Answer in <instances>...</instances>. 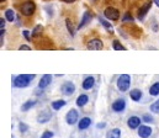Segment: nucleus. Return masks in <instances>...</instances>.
Here are the masks:
<instances>
[{"label": "nucleus", "instance_id": "1", "mask_svg": "<svg viewBox=\"0 0 159 138\" xmlns=\"http://www.w3.org/2000/svg\"><path fill=\"white\" fill-rule=\"evenodd\" d=\"M35 79V74H20L14 78L12 85L15 88H26Z\"/></svg>", "mask_w": 159, "mask_h": 138}, {"label": "nucleus", "instance_id": "2", "mask_svg": "<svg viewBox=\"0 0 159 138\" xmlns=\"http://www.w3.org/2000/svg\"><path fill=\"white\" fill-rule=\"evenodd\" d=\"M117 89L120 91L125 92V91H128L129 87H131V77L128 74H122L120 75L119 79H117Z\"/></svg>", "mask_w": 159, "mask_h": 138}, {"label": "nucleus", "instance_id": "3", "mask_svg": "<svg viewBox=\"0 0 159 138\" xmlns=\"http://www.w3.org/2000/svg\"><path fill=\"white\" fill-rule=\"evenodd\" d=\"M20 10H21V14H22V15H25V16H31V15H34V12H35V10H36V4H35L34 1H31V0H27V1H25V2L21 5Z\"/></svg>", "mask_w": 159, "mask_h": 138}, {"label": "nucleus", "instance_id": "4", "mask_svg": "<svg viewBox=\"0 0 159 138\" xmlns=\"http://www.w3.org/2000/svg\"><path fill=\"white\" fill-rule=\"evenodd\" d=\"M66 121L69 126H73L75 125L77 122H79V115H78V111L75 109H72L68 111V114L66 115Z\"/></svg>", "mask_w": 159, "mask_h": 138}, {"label": "nucleus", "instance_id": "5", "mask_svg": "<svg viewBox=\"0 0 159 138\" xmlns=\"http://www.w3.org/2000/svg\"><path fill=\"white\" fill-rule=\"evenodd\" d=\"M61 91L67 96H70L75 92V84L73 82H64L61 87Z\"/></svg>", "mask_w": 159, "mask_h": 138}, {"label": "nucleus", "instance_id": "6", "mask_svg": "<svg viewBox=\"0 0 159 138\" xmlns=\"http://www.w3.org/2000/svg\"><path fill=\"white\" fill-rule=\"evenodd\" d=\"M104 16L109 20H112V21H116L120 19V11L115 7H106L105 11H104Z\"/></svg>", "mask_w": 159, "mask_h": 138}, {"label": "nucleus", "instance_id": "7", "mask_svg": "<svg viewBox=\"0 0 159 138\" xmlns=\"http://www.w3.org/2000/svg\"><path fill=\"white\" fill-rule=\"evenodd\" d=\"M88 49H90V51H101L102 48H104V43H102V41L101 40H99V38H93V40H90L89 42H88Z\"/></svg>", "mask_w": 159, "mask_h": 138}, {"label": "nucleus", "instance_id": "8", "mask_svg": "<svg viewBox=\"0 0 159 138\" xmlns=\"http://www.w3.org/2000/svg\"><path fill=\"white\" fill-rule=\"evenodd\" d=\"M51 118H52V112H51L49 110L44 109V110H42L40 114H39V116H37V122H39V123H47Z\"/></svg>", "mask_w": 159, "mask_h": 138}, {"label": "nucleus", "instance_id": "9", "mask_svg": "<svg viewBox=\"0 0 159 138\" xmlns=\"http://www.w3.org/2000/svg\"><path fill=\"white\" fill-rule=\"evenodd\" d=\"M126 109V101L125 99H117L112 102V110L115 112H122Z\"/></svg>", "mask_w": 159, "mask_h": 138}, {"label": "nucleus", "instance_id": "10", "mask_svg": "<svg viewBox=\"0 0 159 138\" xmlns=\"http://www.w3.org/2000/svg\"><path fill=\"white\" fill-rule=\"evenodd\" d=\"M141 122H142V120L138 116H131L128 118V121H127V126L131 130H136V128H138L141 126Z\"/></svg>", "mask_w": 159, "mask_h": 138}, {"label": "nucleus", "instance_id": "11", "mask_svg": "<svg viewBox=\"0 0 159 138\" xmlns=\"http://www.w3.org/2000/svg\"><path fill=\"white\" fill-rule=\"evenodd\" d=\"M151 7H152V1H147L143 6H141V9L138 11V19L139 20H143L146 17V15L148 14V11L151 10Z\"/></svg>", "mask_w": 159, "mask_h": 138}, {"label": "nucleus", "instance_id": "12", "mask_svg": "<svg viewBox=\"0 0 159 138\" xmlns=\"http://www.w3.org/2000/svg\"><path fill=\"white\" fill-rule=\"evenodd\" d=\"M153 130L149 126H139L138 127V136L141 138H148L151 137Z\"/></svg>", "mask_w": 159, "mask_h": 138}, {"label": "nucleus", "instance_id": "13", "mask_svg": "<svg viewBox=\"0 0 159 138\" xmlns=\"http://www.w3.org/2000/svg\"><path fill=\"white\" fill-rule=\"evenodd\" d=\"M91 19H93V15H91V12H89V11H85L84 14H83V17H81V21H80L79 26H78V29H83V27H85L90 21H91Z\"/></svg>", "mask_w": 159, "mask_h": 138}, {"label": "nucleus", "instance_id": "14", "mask_svg": "<svg viewBox=\"0 0 159 138\" xmlns=\"http://www.w3.org/2000/svg\"><path fill=\"white\" fill-rule=\"evenodd\" d=\"M51 82H52V77L49 74H44L39 83V89H46L51 84Z\"/></svg>", "mask_w": 159, "mask_h": 138}, {"label": "nucleus", "instance_id": "15", "mask_svg": "<svg viewBox=\"0 0 159 138\" xmlns=\"http://www.w3.org/2000/svg\"><path fill=\"white\" fill-rule=\"evenodd\" d=\"M90 125H91V118L90 117H83L78 122V128H79L80 131H83V130L89 128Z\"/></svg>", "mask_w": 159, "mask_h": 138}, {"label": "nucleus", "instance_id": "16", "mask_svg": "<svg viewBox=\"0 0 159 138\" xmlns=\"http://www.w3.org/2000/svg\"><path fill=\"white\" fill-rule=\"evenodd\" d=\"M94 85H95V79H94V77H86V78L84 79V82H83V89H85V90L91 89Z\"/></svg>", "mask_w": 159, "mask_h": 138}, {"label": "nucleus", "instance_id": "17", "mask_svg": "<svg viewBox=\"0 0 159 138\" xmlns=\"http://www.w3.org/2000/svg\"><path fill=\"white\" fill-rule=\"evenodd\" d=\"M88 101H89V96L88 95H85V94H81L78 96V99H77V106L78 107H84L86 104H88Z\"/></svg>", "mask_w": 159, "mask_h": 138}, {"label": "nucleus", "instance_id": "18", "mask_svg": "<svg viewBox=\"0 0 159 138\" xmlns=\"http://www.w3.org/2000/svg\"><path fill=\"white\" fill-rule=\"evenodd\" d=\"M129 97H131L133 101L138 102V101L141 100V97H142V91H141L139 89H132V90L129 91Z\"/></svg>", "mask_w": 159, "mask_h": 138}, {"label": "nucleus", "instance_id": "19", "mask_svg": "<svg viewBox=\"0 0 159 138\" xmlns=\"http://www.w3.org/2000/svg\"><path fill=\"white\" fill-rule=\"evenodd\" d=\"M36 104H37L36 100H27V101L21 106V111L26 112V111H29L30 109H32L34 106H36Z\"/></svg>", "mask_w": 159, "mask_h": 138}, {"label": "nucleus", "instance_id": "20", "mask_svg": "<svg viewBox=\"0 0 159 138\" xmlns=\"http://www.w3.org/2000/svg\"><path fill=\"white\" fill-rule=\"evenodd\" d=\"M66 105H67V101H64V100H56V101H52V109H53L54 111L61 110V109L64 107Z\"/></svg>", "mask_w": 159, "mask_h": 138}, {"label": "nucleus", "instance_id": "21", "mask_svg": "<svg viewBox=\"0 0 159 138\" xmlns=\"http://www.w3.org/2000/svg\"><path fill=\"white\" fill-rule=\"evenodd\" d=\"M106 138H121V130L112 128L106 133Z\"/></svg>", "mask_w": 159, "mask_h": 138}, {"label": "nucleus", "instance_id": "22", "mask_svg": "<svg viewBox=\"0 0 159 138\" xmlns=\"http://www.w3.org/2000/svg\"><path fill=\"white\" fill-rule=\"evenodd\" d=\"M149 95H152V96H158L159 95V82L154 83L149 88Z\"/></svg>", "mask_w": 159, "mask_h": 138}, {"label": "nucleus", "instance_id": "23", "mask_svg": "<svg viewBox=\"0 0 159 138\" xmlns=\"http://www.w3.org/2000/svg\"><path fill=\"white\" fill-rule=\"evenodd\" d=\"M5 19H6L7 21H10V22H12V21L15 20V12H14L12 9H7V10L5 11Z\"/></svg>", "mask_w": 159, "mask_h": 138}, {"label": "nucleus", "instance_id": "24", "mask_svg": "<svg viewBox=\"0 0 159 138\" xmlns=\"http://www.w3.org/2000/svg\"><path fill=\"white\" fill-rule=\"evenodd\" d=\"M42 31H43V26L42 25H36L35 29L32 30V37H39L42 35Z\"/></svg>", "mask_w": 159, "mask_h": 138}, {"label": "nucleus", "instance_id": "25", "mask_svg": "<svg viewBox=\"0 0 159 138\" xmlns=\"http://www.w3.org/2000/svg\"><path fill=\"white\" fill-rule=\"evenodd\" d=\"M99 21L101 22V25H102V26H104V27H105L107 31H110V32H112V31H114V29H112L111 24H110V22H107L105 19H101V17H100V19H99Z\"/></svg>", "mask_w": 159, "mask_h": 138}, {"label": "nucleus", "instance_id": "26", "mask_svg": "<svg viewBox=\"0 0 159 138\" xmlns=\"http://www.w3.org/2000/svg\"><path fill=\"white\" fill-rule=\"evenodd\" d=\"M66 25H67V29H68V31H69V33L72 35V37L75 35V30H74V27H73V24H72V21L69 20V19H67L66 20Z\"/></svg>", "mask_w": 159, "mask_h": 138}, {"label": "nucleus", "instance_id": "27", "mask_svg": "<svg viewBox=\"0 0 159 138\" xmlns=\"http://www.w3.org/2000/svg\"><path fill=\"white\" fill-rule=\"evenodd\" d=\"M112 48L115 49V51H126V47H123L121 43H120V41L117 40H115L114 42H112Z\"/></svg>", "mask_w": 159, "mask_h": 138}, {"label": "nucleus", "instance_id": "28", "mask_svg": "<svg viewBox=\"0 0 159 138\" xmlns=\"http://www.w3.org/2000/svg\"><path fill=\"white\" fill-rule=\"evenodd\" d=\"M151 111H152L153 114H159V99L151 105Z\"/></svg>", "mask_w": 159, "mask_h": 138}, {"label": "nucleus", "instance_id": "29", "mask_svg": "<svg viewBox=\"0 0 159 138\" xmlns=\"http://www.w3.org/2000/svg\"><path fill=\"white\" fill-rule=\"evenodd\" d=\"M19 130H20L21 133H25V132L29 131V126H27L26 123H24V122H20V123H19Z\"/></svg>", "mask_w": 159, "mask_h": 138}, {"label": "nucleus", "instance_id": "30", "mask_svg": "<svg viewBox=\"0 0 159 138\" xmlns=\"http://www.w3.org/2000/svg\"><path fill=\"white\" fill-rule=\"evenodd\" d=\"M122 21H123V22H133V17H132L128 12H126L125 16L122 17Z\"/></svg>", "mask_w": 159, "mask_h": 138}, {"label": "nucleus", "instance_id": "31", "mask_svg": "<svg viewBox=\"0 0 159 138\" xmlns=\"http://www.w3.org/2000/svg\"><path fill=\"white\" fill-rule=\"evenodd\" d=\"M53 136H54V133H53L52 131H44V132L42 133L41 138H53Z\"/></svg>", "mask_w": 159, "mask_h": 138}, {"label": "nucleus", "instance_id": "32", "mask_svg": "<svg viewBox=\"0 0 159 138\" xmlns=\"http://www.w3.org/2000/svg\"><path fill=\"white\" fill-rule=\"evenodd\" d=\"M142 121H144V122L149 123V122H153V117H152L151 115H143V117H142Z\"/></svg>", "mask_w": 159, "mask_h": 138}, {"label": "nucleus", "instance_id": "33", "mask_svg": "<svg viewBox=\"0 0 159 138\" xmlns=\"http://www.w3.org/2000/svg\"><path fill=\"white\" fill-rule=\"evenodd\" d=\"M22 35H24V37H25L27 41H30V40H31V37H30V31L24 30V31H22Z\"/></svg>", "mask_w": 159, "mask_h": 138}, {"label": "nucleus", "instance_id": "34", "mask_svg": "<svg viewBox=\"0 0 159 138\" xmlns=\"http://www.w3.org/2000/svg\"><path fill=\"white\" fill-rule=\"evenodd\" d=\"M19 49L20 51H31V47L27 46V45H21V46L19 47Z\"/></svg>", "mask_w": 159, "mask_h": 138}, {"label": "nucleus", "instance_id": "35", "mask_svg": "<svg viewBox=\"0 0 159 138\" xmlns=\"http://www.w3.org/2000/svg\"><path fill=\"white\" fill-rule=\"evenodd\" d=\"M0 27H1V30H2L4 27H5V20H4L2 17L0 19Z\"/></svg>", "mask_w": 159, "mask_h": 138}, {"label": "nucleus", "instance_id": "36", "mask_svg": "<svg viewBox=\"0 0 159 138\" xmlns=\"http://www.w3.org/2000/svg\"><path fill=\"white\" fill-rule=\"evenodd\" d=\"M105 126H106V123H105V122H101V123H98V125H96V127H98V128H104Z\"/></svg>", "mask_w": 159, "mask_h": 138}, {"label": "nucleus", "instance_id": "37", "mask_svg": "<svg viewBox=\"0 0 159 138\" xmlns=\"http://www.w3.org/2000/svg\"><path fill=\"white\" fill-rule=\"evenodd\" d=\"M64 2H68V4H72V2H74V1H77V0H63Z\"/></svg>", "mask_w": 159, "mask_h": 138}, {"label": "nucleus", "instance_id": "38", "mask_svg": "<svg viewBox=\"0 0 159 138\" xmlns=\"http://www.w3.org/2000/svg\"><path fill=\"white\" fill-rule=\"evenodd\" d=\"M153 1H154V2H156V4H157V5L159 6V0H153Z\"/></svg>", "mask_w": 159, "mask_h": 138}, {"label": "nucleus", "instance_id": "39", "mask_svg": "<svg viewBox=\"0 0 159 138\" xmlns=\"http://www.w3.org/2000/svg\"><path fill=\"white\" fill-rule=\"evenodd\" d=\"M4 1H5V0H0V2H4Z\"/></svg>", "mask_w": 159, "mask_h": 138}, {"label": "nucleus", "instance_id": "40", "mask_svg": "<svg viewBox=\"0 0 159 138\" xmlns=\"http://www.w3.org/2000/svg\"><path fill=\"white\" fill-rule=\"evenodd\" d=\"M93 1H96V0H93Z\"/></svg>", "mask_w": 159, "mask_h": 138}]
</instances>
